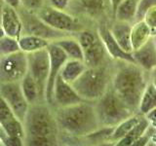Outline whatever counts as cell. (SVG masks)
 Instances as JSON below:
<instances>
[{"mask_svg": "<svg viewBox=\"0 0 156 146\" xmlns=\"http://www.w3.org/2000/svg\"><path fill=\"white\" fill-rule=\"evenodd\" d=\"M139 0H123L113 12L116 21L134 23L136 22Z\"/></svg>", "mask_w": 156, "mask_h": 146, "instance_id": "obj_21", "label": "cell"}, {"mask_svg": "<svg viewBox=\"0 0 156 146\" xmlns=\"http://www.w3.org/2000/svg\"><path fill=\"white\" fill-rule=\"evenodd\" d=\"M20 16H21L23 26V32L26 34H32L41 38L46 39V40L53 42L60 39L62 37H65L67 35H71L66 32H62L60 30L53 28L49 24L39 18V16L34 12L27 11V10L21 7L19 10Z\"/></svg>", "mask_w": 156, "mask_h": 146, "instance_id": "obj_8", "label": "cell"}, {"mask_svg": "<svg viewBox=\"0 0 156 146\" xmlns=\"http://www.w3.org/2000/svg\"><path fill=\"white\" fill-rule=\"evenodd\" d=\"M0 128L5 134L12 136H18L24 140V128L23 122L20 120L0 96Z\"/></svg>", "mask_w": 156, "mask_h": 146, "instance_id": "obj_12", "label": "cell"}, {"mask_svg": "<svg viewBox=\"0 0 156 146\" xmlns=\"http://www.w3.org/2000/svg\"><path fill=\"white\" fill-rule=\"evenodd\" d=\"M27 73V56L23 51L0 57V84L20 82Z\"/></svg>", "mask_w": 156, "mask_h": 146, "instance_id": "obj_9", "label": "cell"}, {"mask_svg": "<svg viewBox=\"0 0 156 146\" xmlns=\"http://www.w3.org/2000/svg\"><path fill=\"white\" fill-rule=\"evenodd\" d=\"M98 33L101 39L102 43L106 49L107 55L113 60H117L120 61H129L134 62V58L132 56V53H127L122 49L119 44L115 41V39L112 36V34L107 26H101L98 29Z\"/></svg>", "mask_w": 156, "mask_h": 146, "instance_id": "obj_15", "label": "cell"}, {"mask_svg": "<svg viewBox=\"0 0 156 146\" xmlns=\"http://www.w3.org/2000/svg\"><path fill=\"white\" fill-rule=\"evenodd\" d=\"M48 1L49 6L57 10H62V11H66L70 3V0H48Z\"/></svg>", "mask_w": 156, "mask_h": 146, "instance_id": "obj_33", "label": "cell"}, {"mask_svg": "<svg viewBox=\"0 0 156 146\" xmlns=\"http://www.w3.org/2000/svg\"><path fill=\"white\" fill-rule=\"evenodd\" d=\"M106 55V49L101 37H99L90 47L83 50V61L87 67H98L105 64Z\"/></svg>", "mask_w": 156, "mask_h": 146, "instance_id": "obj_18", "label": "cell"}, {"mask_svg": "<svg viewBox=\"0 0 156 146\" xmlns=\"http://www.w3.org/2000/svg\"><path fill=\"white\" fill-rule=\"evenodd\" d=\"M58 130L72 136L82 137L100 130L95 103L83 100L66 107H58L55 112Z\"/></svg>", "mask_w": 156, "mask_h": 146, "instance_id": "obj_2", "label": "cell"}, {"mask_svg": "<svg viewBox=\"0 0 156 146\" xmlns=\"http://www.w3.org/2000/svg\"><path fill=\"white\" fill-rule=\"evenodd\" d=\"M154 5H156V0H139L136 22L144 19L145 13L148 11V9H150Z\"/></svg>", "mask_w": 156, "mask_h": 146, "instance_id": "obj_30", "label": "cell"}, {"mask_svg": "<svg viewBox=\"0 0 156 146\" xmlns=\"http://www.w3.org/2000/svg\"><path fill=\"white\" fill-rule=\"evenodd\" d=\"M24 145L50 146L58 143V127L55 113L48 103L37 102L29 105L23 119Z\"/></svg>", "mask_w": 156, "mask_h": 146, "instance_id": "obj_1", "label": "cell"}, {"mask_svg": "<svg viewBox=\"0 0 156 146\" xmlns=\"http://www.w3.org/2000/svg\"><path fill=\"white\" fill-rule=\"evenodd\" d=\"M87 68L85 62L79 60H73L67 58V61L62 65L60 71V76L66 82L72 84L76 79L80 77V75L85 71Z\"/></svg>", "mask_w": 156, "mask_h": 146, "instance_id": "obj_22", "label": "cell"}, {"mask_svg": "<svg viewBox=\"0 0 156 146\" xmlns=\"http://www.w3.org/2000/svg\"><path fill=\"white\" fill-rule=\"evenodd\" d=\"M4 6V2L3 0H0V26H1V17H2V10Z\"/></svg>", "mask_w": 156, "mask_h": 146, "instance_id": "obj_37", "label": "cell"}, {"mask_svg": "<svg viewBox=\"0 0 156 146\" xmlns=\"http://www.w3.org/2000/svg\"><path fill=\"white\" fill-rule=\"evenodd\" d=\"M19 46L21 51L24 52L26 54L33 53L42 49H45L50 44V41L46 39L41 38L32 34H22L21 37L18 39Z\"/></svg>", "mask_w": 156, "mask_h": 146, "instance_id": "obj_24", "label": "cell"}, {"mask_svg": "<svg viewBox=\"0 0 156 146\" xmlns=\"http://www.w3.org/2000/svg\"><path fill=\"white\" fill-rule=\"evenodd\" d=\"M21 51L18 39L4 35L0 37V57Z\"/></svg>", "mask_w": 156, "mask_h": 146, "instance_id": "obj_29", "label": "cell"}, {"mask_svg": "<svg viewBox=\"0 0 156 146\" xmlns=\"http://www.w3.org/2000/svg\"><path fill=\"white\" fill-rule=\"evenodd\" d=\"M50 55V71H49V78L46 86L45 100L48 105H53V95L54 86L58 75L60 74L62 65L67 61L66 54L54 42H50L47 47Z\"/></svg>", "mask_w": 156, "mask_h": 146, "instance_id": "obj_11", "label": "cell"}, {"mask_svg": "<svg viewBox=\"0 0 156 146\" xmlns=\"http://www.w3.org/2000/svg\"><path fill=\"white\" fill-rule=\"evenodd\" d=\"M134 62L144 71H152L156 68V45L153 36L139 49L132 52Z\"/></svg>", "mask_w": 156, "mask_h": 146, "instance_id": "obj_16", "label": "cell"}, {"mask_svg": "<svg viewBox=\"0 0 156 146\" xmlns=\"http://www.w3.org/2000/svg\"><path fill=\"white\" fill-rule=\"evenodd\" d=\"M144 115L143 114H136L134 113L133 115H131L129 118L125 119L124 121H122L121 123H119L117 126H115L113 128V131L109 137V141L111 142H118V141L123 138L124 136L129 133V131L134 128V126L136 125L140 122V120L143 118Z\"/></svg>", "mask_w": 156, "mask_h": 146, "instance_id": "obj_25", "label": "cell"}, {"mask_svg": "<svg viewBox=\"0 0 156 146\" xmlns=\"http://www.w3.org/2000/svg\"><path fill=\"white\" fill-rule=\"evenodd\" d=\"M81 101H83V99L77 94L72 85L66 82L58 74L54 86L53 104L57 107H66Z\"/></svg>", "mask_w": 156, "mask_h": 146, "instance_id": "obj_13", "label": "cell"}, {"mask_svg": "<svg viewBox=\"0 0 156 146\" xmlns=\"http://www.w3.org/2000/svg\"><path fill=\"white\" fill-rule=\"evenodd\" d=\"M66 54L68 58L83 61V50L77 38L67 35L53 41Z\"/></svg>", "mask_w": 156, "mask_h": 146, "instance_id": "obj_23", "label": "cell"}, {"mask_svg": "<svg viewBox=\"0 0 156 146\" xmlns=\"http://www.w3.org/2000/svg\"><path fill=\"white\" fill-rule=\"evenodd\" d=\"M153 35H156V28H155L154 30L152 31V36H153Z\"/></svg>", "mask_w": 156, "mask_h": 146, "instance_id": "obj_39", "label": "cell"}, {"mask_svg": "<svg viewBox=\"0 0 156 146\" xmlns=\"http://www.w3.org/2000/svg\"><path fill=\"white\" fill-rule=\"evenodd\" d=\"M3 2L5 5H8V6L12 7L14 9H17V10H19L22 7L21 0H3Z\"/></svg>", "mask_w": 156, "mask_h": 146, "instance_id": "obj_34", "label": "cell"}, {"mask_svg": "<svg viewBox=\"0 0 156 146\" xmlns=\"http://www.w3.org/2000/svg\"><path fill=\"white\" fill-rule=\"evenodd\" d=\"M39 18L53 28L68 34L77 33L84 29L83 24L74 16L66 11L54 9L51 6H44L36 13Z\"/></svg>", "mask_w": 156, "mask_h": 146, "instance_id": "obj_6", "label": "cell"}, {"mask_svg": "<svg viewBox=\"0 0 156 146\" xmlns=\"http://www.w3.org/2000/svg\"><path fill=\"white\" fill-rule=\"evenodd\" d=\"M0 130H1V128H0Z\"/></svg>", "mask_w": 156, "mask_h": 146, "instance_id": "obj_42", "label": "cell"}, {"mask_svg": "<svg viewBox=\"0 0 156 146\" xmlns=\"http://www.w3.org/2000/svg\"><path fill=\"white\" fill-rule=\"evenodd\" d=\"M112 77L111 87L134 112L139 109L140 97L147 85L144 70L135 62L122 61Z\"/></svg>", "mask_w": 156, "mask_h": 146, "instance_id": "obj_3", "label": "cell"}, {"mask_svg": "<svg viewBox=\"0 0 156 146\" xmlns=\"http://www.w3.org/2000/svg\"><path fill=\"white\" fill-rule=\"evenodd\" d=\"M152 71H153V72H155V73H156V68H154V69H153V70H152Z\"/></svg>", "mask_w": 156, "mask_h": 146, "instance_id": "obj_41", "label": "cell"}, {"mask_svg": "<svg viewBox=\"0 0 156 146\" xmlns=\"http://www.w3.org/2000/svg\"><path fill=\"white\" fill-rule=\"evenodd\" d=\"M156 107V89L151 82L147 83L143 96L140 97L139 111L140 114L145 115L148 111Z\"/></svg>", "mask_w": 156, "mask_h": 146, "instance_id": "obj_28", "label": "cell"}, {"mask_svg": "<svg viewBox=\"0 0 156 146\" xmlns=\"http://www.w3.org/2000/svg\"><path fill=\"white\" fill-rule=\"evenodd\" d=\"M20 84H21L23 96H26L29 105L35 104L37 102H44L41 100L40 94H39V89L35 80L33 79L32 76L28 72L20 81Z\"/></svg>", "mask_w": 156, "mask_h": 146, "instance_id": "obj_26", "label": "cell"}, {"mask_svg": "<svg viewBox=\"0 0 156 146\" xmlns=\"http://www.w3.org/2000/svg\"><path fill=\"white\" fill-rule=\"evenodd\" d=\"M1 26L6 35L16 39L21 37L23 33V26L17 9L4 4L1 17Z\"/></svg>", "mask_w": 156, "mask_h": 146, "instance_id": "obj_14", "label": "cell"}, {"mask_svg": "<svg viewBox=\"0 0 156 146\" xmlns=\"http://www.w3.org/2000/svg\"><path fill=\"white\" fill-rule=\"evenodd\" d=\"M144 21L151 28L152 31L156 28V5L148 9V11L145 13L144 17Z\"/></svg>", "mask_w": 156, "mask_h": 146, "instance_id": "obj_32", "label": "cell"}, {"mask_svg": "<svg viewBox=\"0 0 156 146\" xmlns=\"http://www.w3.org/2000/svg\"><path fill=\"white\" fill-rule=\"evenodd\" d=\"M27 72L35 80L39 89L42 101H45V92L50 71V55L48 49H42L33 53L27 54Z\"/></svg>", "mask_w": 156, "mask_h": 146, "instance_id": "obj_7", "label": "cell"}, {"mask_svg": "<svg viewBox=\"0 0 156 146\" xmlns=\"http://www.w3.org/2000/svg\"><path fill=\"white\" fill-rule=\"evenodd\" d=\"M132 24L133 23L116 21L115 19V23L109 28V30L113 38L115 39V41L127 53L133 52V48H132V43H131Z\"/></svg>", "mask_w": 156, "mask_h": 146, "instance_id": "obj_19", "label": "cell"}, {"mask_svg": "<svg viewBox=\"0 0 156 146\" xmlns=\"http://www.w3.org/2000/svg\"><path fill=\"white\" fill-rule=\"evenodd\" d=\"M111 80L109 70L104 64L98 67H87L71 85L83 100L95 102L108 90Z\"/></svg>", "mask_w": 156, "mask_h": 146, "instance_id": "obj_4", "label": "cell"}, {"mask_svg": "<svg viewBox=\"0 0 156 146\" xmlns=\"http://www.w3.org/2000/svg\"><path fill=\"white\" fill-rule=\"evenodd\" d=\"M149 127H150L149 121L144 116L143 118L140 120L139 123L135 125L134 128L132 129L123 138H121L118 142L116 143V145H124V146L134 145L136 141L140 137H141V136L147 131Z\"/></svg>", "mask_w": 156, "mask_h": 146, "instance_id": "obj_27", "label": "cell"}, {"mask_svg": "<svg viewBox=\"0 0 156 146\" xmlns=\"http://www.w3.org/2000/svg\"><path fill=\"white\" fill-rule=\"evenodd\" d=\"M152 37V30L144 19L136 21L132 24L131 43L133 51L139 49Z\"/></svg>", "mask_w": 156, "mask_h": 146, "instance_id": "obj_20", "label": "cell"}, {"mask_svg": "<svg viewBox=\"0 0 156 146\" xmlns=\"http://www.w3.org/2000/svg\"><path fill=\"white\" fill-rule=\"evenodd\" d=\"M123 0H110V3H111V7H112V13L114 12V10L116 9V7L118 6L119 3L122 2Z\"/></svg>", "mask_w": 156, "mask_h": 146, "instance_id": "obj_36", "label": "cell"}, {"mask_svg": "<svg viewBox=\"0 0 156 146\" xmlns=\"http://www.w3.org/2000/svg\"><path fill=\"white\" fill-rule=\"evenodd\" d=\"M0 96L7 102L10 108L18 118L23 122L28 110L29 103L23 96L20 82H10L0 84Z\"/></svg>", "mask_w": 156, "mask_h": 146, "instance_id": "obj_10", "label": "cell"}, {"mask_svg": "<svg viewBox=\"0 0 156 146\" xmlns=\"http://www.w3.org/2000/svg\"><path fill=\"white\" fill-rule=\"evenodd\" d=\"M144 117L146 119H147L149 122H153V121H156V107L152 108L150 111H148L147 113L144 115Z\"/></svg>", "mask_w": 156, "mask_h": 146, "instance_id": "obj_35", "label": "cell"}, {"mask_svg": "<svg viewBox=\"0 0 156 146\" xmlns=\"http://www.w3.org/2000/svg\"><path fill=\"white\" fill-rule=\"evenodd\" d=\"M151 83L153 84V86L155 87L156 89V73L152 71V80H151Z\"/></svg>", "mask_w": 156, "mask_h": 146, "instance_id": "obj_38", "label": "cell"}, {"mask_svg": "<svg viewBox=\"0 0 156 146\" xmlns=\"http://www.w3.org/2000/svg\"><path fill=\"white\" fill-rule=\"evenodd\" d=\"M22 7L27 11L37 13L42 7L45 6V0H21Z\"/></svg>", "mask_w": 156, "mask_h": 146, "instance_id": "obj_31", "label": "cell"}, {"mask_svg": "<svg viewBox=\"0 0 156 146\" xmlns=\"http://www.w3.org/2000/svg\"><path fill=\"white\" fill-rule=\"evenodd\" d=\"M153 39H154V42H155V45H156V35H153Z\"/></svg>", "mask_w": 156, "mask_h": 146, "instance_id": "obj_40", "label": "cell"}, {"mask_svg": "<svg viewBox=\"0 0 156 146\" xmlns=\"http://www.w3.org/2000/svg\"><path fill=\"white\" fill-rule=\"evenodd\" d=\"M78 11L93 19H100L112 11L110 0H74Z\"/></svg>", "mask_w": 156, "mask_h": 146, "instance_id": "obj_17", "label": "cell"}, {"mask_svg": "<svg viewBox=\"0 0 156 146\" xmlns=\"http://www.w3.org/2000/svg\"><path fill=\"white\" fill-rule=\"evenodd\" d=\"M94 103L101 128H114L135 113L114 92L111 85L105 95Z\"/></svg>", "mask_w": 156, "mask_h": 146, "instance_id": "obj_5", "label": "cell"}]
</instances>
